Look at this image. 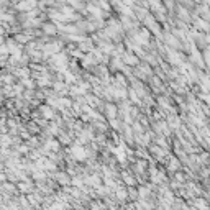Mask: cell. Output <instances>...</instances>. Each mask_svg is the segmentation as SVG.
<instances>
[{
  "label": "cell",
  "mask_w": 210,
  "mask_h": 210,
  "mask_svg": "<svg viewBox=\"0 0 210 210\" xmlns=\"http://www.w3.org/2000/svg\"><path fill=\"white\" fill-rule=\"evenodd\" d=\"M72 156H74L77 161H84V159L87 158V151L82 148L81 144H76V146L72 148Z\"/></svg>",
  "instance_id": "6da1fadb"
},
{
  "label": "cell",
  "mask_w": 210,
  "mask_h": 210,
  "mask_svg": "<svg viewBox=\"0 0 210 210\" xmlns=\"http://www.w3.org/2000/svg\"><path fill=\"white\" fill-rule=\"evenodd\" d=\"M72 182H74V185H77V187H82V185H84V182H82V179H74V181H72Z\"/></svg>",
  "instance_id": "9a60e30c"
},
{
  "label": "cell",
  "mask_w": 210,
  "mask_h": 210,
  "mask_svg": "<svg viewBox=\"0 0 210 210\" xmlns=\"http://www.w3.org/2000/svg\"><path fill=\"white\" fill-rule=\"evenodd\" d=\"M148 195H149V190H148V189H144V187H141V189H140V197H144V199H148Z\"/></svg>",
  "instance_id": "8fae6325"
},
{
  "label": "cell",
  "mask_w": 210,
  "mask_h": 210,
  "mask_svg": "<svg viewBox=\"0 0 210 210\" xmlns=\"http://www.w3.org/2000/svg\"><path fill=\"white\" fill-rule=\"evenodd\" d=\"M195 207H200L202 210H209V207H207V204H205V200H202V199L195 200Z\"/></svg>",
  "instance_id": "9c48e42d"
},
{
  "label": "cell",
  "mask_w": 210,
  "mask_h": 210,
  "mask_svg": "<svg viewBox=\"0 0 210 210\" xmlns=\"http://www.w3.org/2000/svg\"><path fill=\"white\" fill-rule=\"evenodd\" d=\"M46 148L53 149V151H57V149H59V143H57V141H53V140H49V141H48V144H46Z\"/></svg>",
  "instance_id": "3957f363"
},
{
  "label": "cell",
  "mask_w": 210,
  "mask_h": 210,
  "mask_svg": "<svg viewBox=\"0 0 210 210\" xmlns=\"http://www.w3.org/2000/svg\"><path fill=\"white\" fill-rule=\"evenodd\" d=\"M18 187H20V190H23V192H30V190H31V184H30V182H20Z\"/></svg>",
  "instance_id": "277c9868"
},
{
  "label": "cell",
  "mask_w": 210,
  "mask_h": 210,
  "mask_svg": "<svg viewBox=\"0 0 210 210\" xmlns=\"http://www.w3.org/2000/svg\"><path fill=\"white\" fill-rule=\"evenodd\" d=\"M41 110H43V113H44V117L46 118H53V110L48 107H41Z\"/></svg>",
  "instance_id": "30bf717a"
},
{
  "label": "cell",
  "mask_w": 210,
  "mask_h": 210,
  "mask_svg": "<svg viewBox=\"0 0 210 210\" xmlns=\"http://www.w3.org/2000/svg\"><path fill=\"white\" fill-rule=\"evenodd\" d=\"M0 44H3V38L2 36H0Z\"/></svg>",
  "instance_id": "2e32d148"
},
{
  "label": "cell",
  "mask_w": 210,
  "mask_h": 210,
  "mask_svg": "<svg viewBox=\"0 0 210 210\" xmlns=\"http://www.w3.org/2000/svg\"><path fill=\"white\" fill-rule=\"evenodd\" d=\"M107 112H108V117L113 118V117H115V112H117V108L113 107L112 103H108V105H107Z\"/></svg>",
  "instance_id": "ba28073f"
},
{
  "label": "cell",
  "mask_w": 210,
  "mask_h": 210,
  "mask_svg": "<svg viewBox=\"0 0 210 210\" xmlns=\"http://www.w3.org/2000/svg\"><path fill=\"white\" fill-rule=\"evenodd\" d=\"M123 179H125V182H127V184H130V185L135 184V179L128 174V172H123Z\"/></svg>",
  "instance_id": "52a82bcc"
},
{
  "label": "cell",
  "mask_w": 210,
  "mask_h": 210,
  "mask_svg": "<svg viewBox=\"0 0 210 210\" xmlns=\"http://www.w3.org/2000/svg\"><path fill=\"white\" fill-rule=\"evenodd\" d=\"M117 199L118 200H125L127 199V190L125 189H117Z\"/></svg>",
  "instance_id": "8992f818"
},
{
  "label": "cell",
  "mask_w": 210,
  "mask_h": 210,
  "mask_svg": "<svg viewBox=\"0 0 210 210\" xmlns=\"http://www.w3.org/2000/svg\"><path fill=\"white\" fill-rule=\"evenodd\" d=\"M16 40L20 41V43H28L30 38H28V36H23V35H18V36H16Z\"/></svg>",
  "instance_id": "7c38bea8"
},
{
  "label": "cell",
  "mask_w": 210,
  "mask_h": 210,
  "mask_svg": "<svg viewBox=\"0 0 210 210\" xmlns=\"http://www.w3.org/2000/svg\"><path fill=\"white\" fill-rule=\"evenodd\" d=\"M44 31H46V33H49V35H51V33H54V26H51V25H44Z\"/></svg>",
  "instance_id": "5bb4252c"
},
{
  "label": "cell",
  "mask_w": 210,
  "mask_h": 210,
  "mask_svg": "<svg viewBox=\"0 0 210 210\" xmlns=\"http://www.w3.org/2000/svg\"><path fill=\"white\" fill-rule=\"evenodd\" d=\"M123 57H125V61L128 62V64H138V59L135 56H131V54H125Z\"/></svg>",
  "instance_id": "5b68a950"
},
{
  "label": "cell",
  "mask_w": 210,
  "mask_h": 210,
  "mask_svg": "<svg viewBox=\"0 0 210 210\" xmlns=\"http://www.w3.org/2000/svg\"><path fill=\"white\" fill-rule=\"evenodd\" d=\"M177 168H179V163H177L176 159H172L169 163V169H177Z\"/></svg>",
  "instance_id": "4fadbf2b"
},
{
  "label": "cell",
  "mask_w": 210,
  "mask_h": 210,
  "mask_svg": "<svg viewBox=\"0 0 210 210\" xmlns=\"http://www.w3.org/2000/svg\"><path fill=\"white\" fill-rule=\"evenodd\" d=\"M57 181L61 182V184H64V185H67V184H71V181H69V177H67L64 172H59L57 174Z\"/></svg>",
  "instance_id": "7a4b0ae2"
}]
</instances>
